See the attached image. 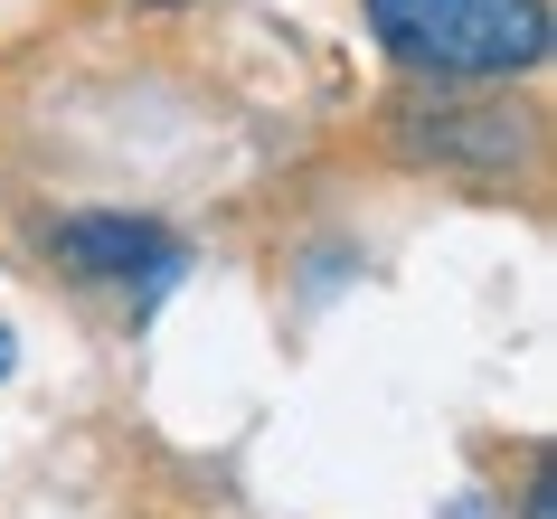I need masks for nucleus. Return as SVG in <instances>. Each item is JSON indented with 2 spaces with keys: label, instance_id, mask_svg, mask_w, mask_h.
I'll return each instance as SVG.
<instances>
[{
  "label": "nucleus",
  "instance_id": "7ed1b4c3",
  "mask_svg": "<svg viewBox=\"0 0 557 519\" xmlns=\"http://www.w3.org/2000/svg\"><path fill=\"white\" fill-rule=\"evenodd\" d=\"M48 256H58L76 284H123L133 302H151V293H171V284H180L189 246H180L171 227H151V218L86 208V218H58V227H48Z\"/></svg>",
  "mask_w": 557,
  "mask_h": 519
},
{
  "label": "nucleus",
  "instance_id": "39448f33",
  "mask_svg": "<svg viewBox=\"0 0 557 519\" xmlns=\"http://www.w3.org/2000/svg\"><path fill=\"white\" fill-rule=\"evenodd\" d=\"M20 369V341H10V321H0V378Z\"/></svg>",
  "mask_w": 557,
  "mask_h": 519
},
{
  "label": "nucleus",
  "instance_id": "f03ea898",
  "mask_svg": "<svg viewBox=\"0 0 557 519\" xmlns=\"http://www.w3.org/2000/svg\"><path fill=\"white\" fill-rule=\"evenodd\" d=\"M387 151L416 171L510 180L539 161V114L510 95H425V104H387Z\"/></svg>",
  "mask_w": 557,
  "mask_h": 519
},
{
  "label": "nucleus",
  "instance_id": "423d86ee",
  "mask_svg": "<svg viewBox=\"0 0 557 519\" xmlns=\"http://www.w3.org/2000/svg\"><path fill=\"white\" fill-rule=\"evenodd\" d=\"M143 10H189V0H143Z\"/></svg>",
  "mask_w": 557,
  "mask_h": 519
},
{
  "label": "nucleus",
  "instance_id": "20e7f679",
  "mask_svg": "<svg viewBox=\"0 0 557 519\" xmlns=\"http://www.w3.org/2000/svg\"><path fill=\"white\" fill-rule=\"evenodd\" d=\"M520 519H557V482H548V472L520 491Z\"/></svg>",
  "mask_w": 557,
  "mask_h": 519
},
{
  "label": "nucleus",
  "instance_id": "f257e3e1",
  "mask_svg": "<svg viewBox=\"0 0 557 519\" xmlns=\"http://www.w3.org/2000/svg\"><path fill=\"white\" fill-rule=\"evenodd\" d=\"M369 29L407 76L435 86H510L548 66V0H369Z\"/></svg>",
  "mask_w": 557,
  "mask_h": 519
}]
</instances>
